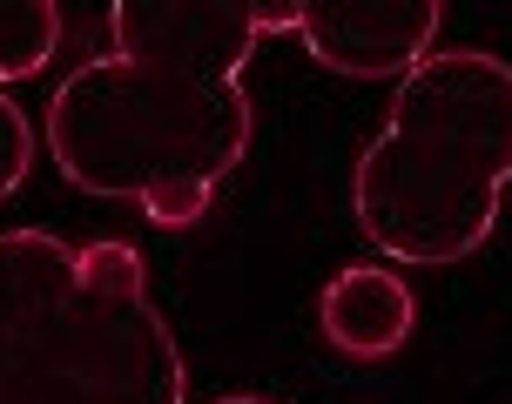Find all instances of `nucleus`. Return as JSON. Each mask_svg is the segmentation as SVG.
<instances>
[{
	"instance_id": "nucleus-1",
	"label": "nucleus",
	"mask_w": 512,
	"mask_h": 404,
	"mask_svg": "<svg viewBox=\"0 0 512 404\" xmlns=\"http://www.w3.org/2000/svg\"><path fill=\"white\" fill-rule=\"evenodd\" d=\"M512 189V61L432 48L391 88L351 169V216L384 263L445 270L486 250Z\"/></svg>"
},
{
	"instance_id": "nucleus-2",
	"label": "nucleus",
	"mask_w": 512,
	"mask_h": 404,
	"mask_svg": "<svg viewBox=\"0 0 512 404\" xmlns=\"http://www.w3.org/2000/svg\"><path fill=\"white\" fill-rule=\"evenodd\" d=\"M250 88H189L122 54H95L54 88L48 155L81 196L142 202L155 229H189L250 155Z\"/></svg>"
},
{
	"instance_id": "nucleus-3",
	"label": "nucleus",
	"mask_w": 512,
	"mask_h": 404,
	"mask_svg": "<svg viewBox=\"0 0 512 404\" xmlns=\"http://www.w3.org/2000/svg\"><path fill=\"white\" fill-rule=\"evenodd\" d=\"M48 404H182L189 364L176 330L149 303L142 250L122 236L81 243L75 297L34 351Z\"/></svg>"
},
{
	"instance_id": "nucleus-4",
	"label": "nucleus",
	"mask_w": 512,
	"mask_h": 404,
	"mask_svg": "<svg viewBox=\"0 0 512 404\" xmlns=\"http://www.w3.org/2000/svg\"><path fill=\"white\" fill-rule=\"evenodd\" d=\"M108 41L149 68V75L189 81V88H236L256 54V7L243 0H122L108 7Z\"/></svg>"
},
{
	"instance_id": "nucleus-5",
	"label": "nucleus",
	"mask_w": 512,
	"mask_h": 404,
	"mask_svg": "<svg viewBox=\"0 0 512 404\" xmlns=\"http://www.w3.org/2000/svg\"><path fill=\"white\" fill-rule=\"evenodd\" d=\"M438 0H317L297 7V41L317 68L351 81H405L438 48Z\"/></svg>"
},
{
	"instance_id": "nucleus-6",
	"label": "nucleus",
	"mask_w": 512,
	"mask_h": 404,
	"mask_svg": "<svg viewBox=\"0 0 512 404\" xmlns=\"http://www.w3.org/2000/svg\"><path fill=\"white\" fill-rule=\"evenodd\" d=\"M317 330L324 344L358 364H378V357H398L418 330V297L411 283L391 270V263H344L324 297H317Z\"/></svg>"
},
{
	"instance_id": "nucleus-7",
	"label": "nucleus",
	"mask_w": 512,
	"mask_h": 404,
	"mask_svg": "<svg viewBox=\"0 0 512 404\" xmlns=\"http://www.w3.org/2000/svg\"><path fill=\"white\" fill-rule=\"evenodd\" d=\"M61 48L54 0H0V81H34Z\"/></svg>"
},
{
	"instance_id": "nucleus-8",
	"label": "nucleus",
	"mask_w": 512,
	"mask_h": 404,
	"mask_svg": "<svg viewBox=\"0 0 512 404\" xmlns=\"http://www.w3.org/2000/svg\"><path fill=\"white\" fill-rule=\"evenodd\" d=\"M34 169V122L27 108H14V95H0V202L14 196Z\"/></svg>"
},
{
	"instance_id": "nucleus-9",
	"label": "nucleus",
	"mask_w": 512,
	"mask_h": 404,
	"mask_svg": "<svg viewBox=\"0 0 512 404\" xmlns=\"http://www.w3.org/2000/svg\"><path fill=\"white\" fill-rule=\"evenodd\" d=\"M0 404H48V391H41V378L27 371L21 357L0 344Z\"/></svg>"
},
{
	"instance_id": "nucleus-10",
	"label": "nucleus",
	"mask_w": 512,
	"mask_h": 404,
	"mask_svg": "<svg viewBox=\"0 0 512 404\" xmlns=\"http://www.w3.org/2000/svg\"><path fill=\"white\" fill-rule=\"evenodd\" d=\"M256 34H297V7H256Z\"/></svg>"
},
{
	"instance_id": "nucleus-11",
	"label": "nucleus",
	"mask_w": 512,
	"mask_h": 404,
	"mask_svg": "<svg viewBox=\"0 0 512 404\" xmlns=\"http://www.w3.org/2000/svg\"><path fill=\"white\" fill-rule=\"evenodd\" d=\"M209 404H277V398H250V391H236V398H209Z\"/></svg>"
}]
</instances>
